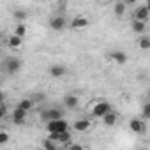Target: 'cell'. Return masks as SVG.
Returning <instances> with one entry per match:
<instances>
[{"mask_svg": "<svg viewBox=\"0 0 150 150\" xmlns=\"http://www.w3.org/2000/svg\"><path fill=\"white\" fill-rule=\"evenodd\" d=\"M46 129H48V132H64V131L69 129V124H67V120H64V117H62V118L46 122Z\"/></svg>", "mask_w": 150, "mask_h": 150, "instance_id": "cell-1", "label": "cell"}, {"mask_svg": "<svg viewBox=\"0 0 150 150\" xmlns=\"http://www.w3.org/2000/svg\"><path fill=\"white\" fill-rule=\"evenodd\" d=\"M4 67H6V72L7 74H16L21 69V60L16 58V57H7L4 60Z\"/></svg>", "mask_w": 150, "mask_h": 150, "instance_id": "cell-2", "label": "cell"}, {"mask_svg": "<svg viewBox=\"0 0 150 150\" xmlns=\"http://www.w3.org/2000/svg\"><path fill=\"white\" fill-rule=\"evenodd\" d=\"M108 111H111V104L106 103V101H99V103H96L94 108H92V115H94L96 118H103Z\"/></svg>", "mask_w": 150, "mask_h": 150, "instance_id": "cell-3", "label": "cell"}, {"mask_svg": "<svg viewBox=\"0 0 150 150\" xmlns=\"http://www.w3.org/2000/svg\"><path fill=\"white\" fill-rule=\"evenodd\" d=\"M57 118H62V111L58 108H46L41 111V120H44V122L57 120Z\"/></svg>", "mask_w": 150, "mask_h": 150, "instance_id": "cell-4", "label": "cell"}, {"mask_svg": "<svg viewBox=\"0 0 150 150\" xmlns=\"http://www.w3.org/2000/svg\"><path fill=\"white\" fill-rule=\"evenodd\" d=\"M65 27H67V21H65L64 16H51V18H50V28H51V30L60 32V30H64Z\"/></svg>", "mask_w": 150, "mask_h": 150, "instance_id": "cell-5", "label": "cell"}, {"mask_svg": "<svg viewBox=\"0 0 150 150\" xmlns=\"http://www.w3.org/2000/svg\"><path fill=\"white\" fill-rule=\"evenodd\" d=\"M27 117H28V111H25V110H21V108H14V111H13V115H11V118H13V122L16 124V125H23L25 122H27Z\"/></svg>", "mask_w": 150, "mask_h": 150, "instance_id": "cell-6", "label": "cell"}, {"mask_svg": "<svg viewBox=\"0 0 150 150\" xmlns=\"http://www.w3.org/2000/svg\"><path fill=\"white\" fill-rule=\"evenodd\" d=\"M50 76L51 78H55V80H58V78H64L65 74H67V69H65V65H62V64H53V65H50Z\"/></svg>", "mask_w": 150, "mask_h": 150, "instance_id": "cell-7", "label": "cell"}, {"mask_svg": "<svg viewBox=\"0 0 150 150\" xmlns=\"http://www.w3.org/2000/svg\"><path fill=\"white\" fill-rule=\"evenodd\" d=\"M129 127H131V131L136 132V134H143V132L146 131L145 122H143L141 118H131V120H129Z\"/></svg>", "mask_w": 150, "mask_h": 150, "instance_id": "cell-8", "label": "cell"}, {"mask_svg": "<svg viewBox=\"0 0 150 150\" xmlns=\"http://www.w3.org/2000/svg\"><path fill=\"white\" fill-rule=\"evenodd\" d=\"M150 18V9L146 6H141V7H136L134 9V20H139V21H148Z\"/></svg>", "mask_w": 150, "mask_h": 150, "instance_id": "cell-9", "label": "cell"}, {"mask_svg": "<svg viewBox=\"0 0 150 150\" xmlns=\"http://www.w3.org/2000/svg\"><path fill=\"white\" fill-rule=\"evenodd\" d=\"M64 104H65V108H69V110H76V108L80 106V99H78V96H74V94H67V96L64 97Z\"/></svg>", "mask_w": 150, "mask_h": 150, "instance_id": "cell-10", "label": "cell"}, {"mask_svg": "<svg viewBox=\"0 0 150 150\" xmlns=\"http://www.w3.org/2000/svg\"><path fill=\"white\" fill-rule=\"evenodd\" d=\"M110 58H111L115 64H118V65H124V64L127 62V55H125L124 51H120V50L111 51V53H110Z\"/></svg>", "mask_w": 150, "mask_h": 150, "instance_id": "cell-11", "label": "cell"}, {"mask_svg": "<svg viewBox=\"0 0 150 150\" xmlns=\"http://www.w3.org/2000/svg\"><path fill=\"white\" fill-rule=\"evenodd\" d=\"M72 127H74V131H76V132H87L90 129V120L80 118V120H76V122L72 124Z\"/></svg>", "mask_w": 150, "mask_h": 150, "instance_id": "cell-12", "label": "cell"}, {"mask_svg": "<svg viewBox=\"0 0 150 150\" xmlns=\"http://www.w3.org/2000/svg\"><path fill=\"white\" fill-rule=\"evenodd\" d=\"M117 120H118V117H117V113L111 110V111H108L104 117H103V124L106 125V127H113L115 124H117Z\"/></svg>", "mask_w": 150, "mask_h": 150, "instance_id": "cell-13", "label": "cell"}, {"mask_svg": "<svg viewBox=\"0 0 150 150\" xmlns=\"http://www.w3.org/2000/svg\"><path fill=\"white\" fill-rule=\"evenodd\" d=\"M21 44H23V37H20V35H16V34H13V35L7 39V46H9L11 50H18V48H21Z\"/></svg>", "mask_w": 150, "mask_h": 150, "instance_id": "cell-14", "label": "cell"}, {"mask_svg": "<svg viewBox=\"0 0 150 150\" xmlns=\"http://www.w3.org/2000/svg\"><path fill=\"white\" fill-rule=\"evenodd\" d=\"M87 25H88V20L85 16H76L71 21V28H85Z\"/></svg>", "mask_w": 150, "mask_h": 150, "instance_id": "cell-15", "label": "cell"}, {"mask_svg": "<svg viewBox=\"0 0 150 150\" xmlns=\"http://www.w3.org/2000/svg\"><path fill=\"white\" fill-rule=\"evenodd\" d=\"M113 11H115V16L117 18H122L125 14V11H127V4L124 2V0H118V2L115 4V7H113Z\"/></svg>", "mask_w": 150, "mask_h": 150, "instance_id": "cell-16", "label": "cell"}, {"mask_svg": "<svg viewBox=\"0 0 150 150\" xmlns=\"http://www.w3.org/2000/svg\"><path fill=\"white\" fill-rule=\"evenodd\" d=\"M146 21H139V20H132V30L138 34V35H143L145 30H146Z\"/></svg>", "mask_w": 150, "mask_h": 150, "instance_id": "cell-17", "label": "cell"}, {"mask_svg": "<svg viewBox=\"0 0 150 150\" xmlns=\"http://www.w3.org/2000/svg\"><path fill=\"white\" fill-rule=\"evenodd\" d=\"M13 16H14V20H16L18 23H23V21H25V20L28 18V13H27L25 9H14Z\"/></svg>", "mask_w": 150, "mask_h": 150, "instance_id": "cell-18", "label": "cell"}, {"mask_svg": "<svg viewBox=\"0 0 150 150\" xmlns=\"http://www.w3.org/2000/svg\"><path fill=\"white\" fill-rule=\"evenodd\" d=\"M138 46L143 50V51H146V50H150V37L148 35H139V39H138Z\"/></svg>", "mask_w": 150, "mask_h": 150, "instance_id": "cell-19", "label": "cell"}, {"mask_svg": "<svg viewBox=\"0 0 150 150\" xmlns=\"http://www.w3.org/2000/svg\"><path fill=\"white\" fill-rule=\"evenodd\" d=\"M58 143H62V145H69V143H72V136H71L69 129L64 131V132H60V136H58Z\"/></svg>", "mask_w": 150, "mask_h": 150, "instance_id": "cell-20", "label": "cell"}, {"mask_svg": "<svg viewBox=\"0 0 150 150\" xmlns=\"http://www.w3.org/2000/svg\"><path fill=\"white\" fill-rule=\"evenodd\" d=\"M32 106H34V99H21V101L18 103V108H21V110H25V111H30Z\"/></svg>", "mask_w": 150, "mask_h": 150, "instance_id": "cell-21", "label": "cell"}, {"mask_svg": "<svg viewBox=\"0 0 150 150\" xmlns=\"http://www.w3.org/2000/svg\"><path fill=\"white\" fill-rule=\"evenodd\" d=\"M57 145H58V141H55V139H51V138H48V136H46V139L42 141V148H46V150H57Z\"/></svg>", "mask_w": 150, "mask_h": 150, "instance_id": "cell-22", "label": "cell"}, {"mask_svg": "<svg viewBox=\"0 0 150 150\" xmlns=\"http://www.w3.org/2000/svg\"><path fill=\"white\" fill-rule=\"evenodd\" d=\"M14 34L20 35V37H25V34H27V27H25V23H18V25L14 27Z\"/></svg>", "mask_w": 150, "mask_h": 150, "instance_id": "cell-23", "label": "cell"}, {"mask_svg": "<svg viewBox=\"0 0 150 150\" xmlns=\"http://www.w3.org/2000/svg\"><path fill=\"white\" fill-rule=\"evenodd\" d=\"M141 118H143V120H148V118H150V103H146V104L141 108Z\"/></svg>", "mask_w": 150, "mask_h": 150, "instance_id": "cell-24", "label": "cell"}, {"mask_svg": "<svg viewBox=\"0 0 150 150\" xmlns=\"http://www.w3.org/2000/svg\"><path fill=\"white\" fill-rule=\"evenodd\" d=\"M7 141H9V134L6 131H2V132H0V146H4Z\"/></svg>", "mask_w": 150, "mask_h": 150, "instance_id": "cell-25", "label": "cell"}, {"mask_svg": "<svg viewBox=\"0 0 150 150\" xmlns=\"http://www.w3.org/2000/svg\"><path fill=\"white\" fill-rule=\"evenodd\" d=\"M6 113H7V106H6V103L2 101V106H0V118H4Z\"/></svg>", "mask_w": 150, "mask_h": 150, "instance_id": "cell-26", "label": "cell"}, {"mask_svg": "<svg viewBox=\"0 0 150 150\" xmlns=\"http://www.w3.org/2000/svg\"><path fill=\"white\" fill-rule=\"evenodd\" d=\"M124 2H125V4H127V6H134V4H136V2H138V0H124Z\"/></svg>", "mask_w": 150, "mask_h": 150, "instance_id": "cell-27", "label": "cell"}, {"mask_svg": "<svg viewBox=\"0 0 150 150\" xmlns=\"http://www.w3.org/2000/svg\"><path fill=\"white\" fill-rule=\"evenodd\" d=\"M146 7H148V9H150V0H146Z\"/></svg>", "mask_w": 150, "mask_h": 150, "instance_id": "cell-28", "label": "cell"}, {"mask_svg": "<svg viewBox=\"0 0 150 150\" xmlns=\"http://www.w3.org/2000/svg\"><path fill=\"white\" fill-rule=\"evenodd\" d=\"M99 2H110V0H99Z\"/></svg>", "mask_w": 150, "mask_h": 150, "instance_id": "cell-29", "label": "cell"}, {"mask_svg": "<svg viewBox=\"0 0 150 150\" xmlns=\"http://www.w3.org/2000/svg\"><path fill=\"white\" fill-rule=\"evenodd\" d=\"M148 96H150V92H148Z\"/></svg>", "mask_w": 150, "mask_h": 150, "instance_id": "cell-30", "label": "cell"}]
</instances>
